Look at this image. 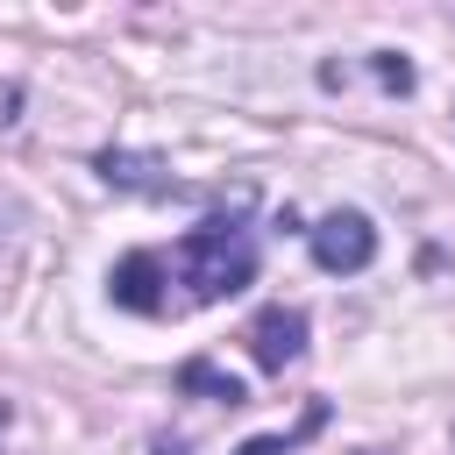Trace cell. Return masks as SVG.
<instances>
[{"instance_id": "8992f818", "label": "cell", "mask_w": 455, "mask_h": 455, "mask_svg": "<svg viewBox=\"0 0 455 455\" xmlns=\"http://www.w3.org/2000/svg\"><path fill=\"white\" fill-rule=\"evenodd\" d=\"M178 391H199V398H220V405H242L249 391H242V377H228L220 363H206V355H192V363H178Z\"/></svg>"}, {"instance_id": "6da1fadb", "label": "cell", "mask_w": 455, "mask_h": 455, "mask_svg": "<svg viewBox=\"0 0 455 455\" xmlns=\"http://www.w3.org/2000/svg\"><path fill=\"white\" fill-rule=\"evenodd\" d=\"M171 270L199 306H213V299H235L242 284H256V242L242 220H199L171 249Z\"/></svg>"}, {"instance_id": "5b68a950", "label": "cell", "mask_w": 455, "mask_h": 455, "mask_svg": "<svg viewBox=\"0 0 455 455\" xmlns=\"http://www.w3.org/2000/svg\"><path fill=\"white\" fill-rule=\"evenodd\" d=\"M100 178L107 185H142V192H171L156 156H128V149H100Z\"/></svg>"}, {"instance_id": "277c9868", "label": "cell", "mask_w": 455, "mask_h": 455, "mask_svg": "<svg viewBox=\"0 0 455 455\" xmlns=\"http://www.w3.org/2000/svg\"><path fill=\"white\" fill-rule=\"evenodd\" d=\"M164 256L156 249H128L121 263H114V277H107V291H114V306H128V313H164Z\"/></svg>"}, {"instance_id": "52a82bcc", "label": "cell", "mask_w": 455, "mask_h": 455, "mask_svg": "<svg viewBox=\"0 0 455 455\" xmlns=\"http://www.w3.org/2000/svg\"><path fill=\"white\" fill-rule=\"evenodd\" d=\"M377 85H384V92H412V64H405L398 50H377Z\"/></svg>"}, {"instance_id": "3957f363", "label": "cell", "mask_w": 455, "mask_h": 455, "mask_svg": "<svg viewBox=\"0 0 455 455\" xmlns=\"http://www.w3.org/2000/svg\"><path fill=\"white\" fill-rule=\"evenodd\" d=\"M249 355H256V370L284 377V370L306 355V313H299V306H263L256 327H249Z\"/></svg>"}, {"instance_id": "ba28073f", "label": "cell", "mask_w": 455, "mask_h": 455, "mask_svg": "<svg viewBox=\"0 0 455 455\" xmlns=\"http://www.w3.org/2000/svg\"><path fill=\"white\" fill-rule=\"evenodd\" d=\"M291 448H299L291 434H256V441H242L235 455H291Z\"/></svg>"}, {"instance_id": "7a4b0ae2", "label": "cell", "mask_w": 455, "mask_h": 455, "mask_svg": "<svg viewBox=\"0 0 455 455\" xmlns=\"http://www.w3.org/2000/svg\"><path fill=\"white\" fill-rule=\"evenodd\" d=\"M306 249H313V263L327 277H355V270L377 263V228L363 213H327V220L306 228Z\"/></svg>"}, {"instance_id": "9c48e42d", "label": "cell", "mask_w": 455, "mask_h": 455, "mask_svg": "<svg viewBox=\"0 0 455 455\" xmlns=\"http://www.w3.org/2000/svg\"><path fill=\"white\" fill-rule=\"evenodd\" d=\"M14 107H21V85H0V121H14Z\"/></svg>"}]
</instances>
